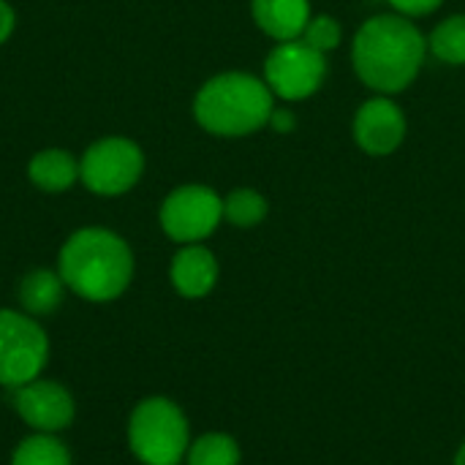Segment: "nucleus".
Segmentation results:
<instances>
[{
    "label": "nucleus",
    "mask_w": 465,
    "mask_h": 465,
    "mask_svg": "<svg viewBox=\"0 0 465 465\" xmlns=\"http://www.w3.org/2000/svg\"><path fill=\"white\" fill-rule=\"evenodd\" d=\"M428 38L401 14L371 16L351 41L354 74L379 95L403 93L422 71Z\"/></svg>",
    "instance_id": "nucleus-1"
},
{
    "label": "nucleus",
    "mask_w": 465,
    "mask_h": 465,
    "mask_svg": "<svg viewBox=\"0 0 465 465\" xmlns=\"http://www.w3.org/2000/svg\"><path fill=\"white\" fill-rule=\"evenodd\" d=\"M57 272L65 289L87 302H112L134 281V251L112 229H76L57 253Z\"/></svg>",
    "instance_id": "nucleus-2"
},
{
    "label": "nucleus",
    "mask_w": 465,
    "mask_h": 465,
    "mask_svg": "<svg viewBox=\"0 0 465 465\" xmlns=\"http://www.w3.org/2000/svg\"><path fill=\"white\" fill-rule=\"evenodd\" d=\"M275 95L264 79L245 71H226L207 79L193 98L196 123L223 139L251 136L270 125Z\"/></svg>",
    "instance_id": "nucleus-3"
},
{
    "label": "nucleus",
    "mask_w": 465,
    "mask_h": 465,
    "mask_svg": "<svg viewBox=\"0 0 465 465\" xmlns=\"http://www.w3.org/2000/svg\"><path fill=\"white\" fill-rule=\"evenodd\" d=\"M128 447L142 465H180L191 447L188 417L169 398H144L128 417Z\"/></svg>",
    "instance_id": "nucleus-4"
},
{
    "label": "nucleus",
    "mask_w": 465,
    "mask_h": 465,
    "mask_svg": "<svg viewBox=\"0 0 465 465\" xmlns=\"http://www.w3.org/2000/svg\"><path fill=\"white\" fill-rule=\"evenodd\" d=\"M144 174V153L128 136H104L79 158V180L95 196H123Z\"/></svg>",
    "instance_id": "nucleus-5"
},
{
    "label": "nucleus",
    "mask_w": 465,
    "mask_h": 465,
    "mask_svg": "<svg viewBox=\"0 0 465 465\" xmlns=\"http://www.w3.org/2000/svg\"><path fill=\"white\" fill-rule=\"evenodd\" d=\"M49 360V338L35 316L0 308V384L16 390L41 376Z\"/></svg>",
    "instance_id": "nucleus-6"
},
{
    "label": "nucleus",
    "mask_w": 465,
    "mask_h": 465,
    "mask_svg": "<svg viewBox=\"0 0 465 465\" xmlns=\"http://www.w3.org/2000/svg\"><path fill=\"white\" fill-rule=\"evenodd\" d=\"M327 79V54L302 38L278 44L264 60V82L275 98L305 101Z\"/></svg>",
    "instance_id": "nucleus-7"
},
{
    "label": "nucleus",
    "mask_w": 465,
    "mask_h": 465,
    "mask_svg": "<svg viewBox=\"0 0 465 465\" xmlns=\"http://www.w3.org/2000/svg\"><path fill=\"white\" fill-rule=\"evenodd\" d=\"M158 221L169 240L193 245L207 240L221 226L223 199L210 185H180L163 199Z\"/></svg>",
    "instance_id": "nucleus-8"
},
{
    "label": "nucleus",
    "mask_w": 465,
    "mask_h": 465,
    "mask_svg": "<svg viewBox=\"0 0 465 465\" xmlns=\"http://www.w3.org/2000/svg\"><path fill=\"white\" fill-rule=\"evenodd\" d=\"M14 392V411L19 414V420L33 430V433H52L57 436L60 430L71 428L74 417H76V406L71 392L52 381V379H33Z\"/></svg>",
    "instance_id": "nucleus-9"
},
{
    "label": "nucleus",
    "mask_w": 465,
    "mask_h": 465,
    "mask_svg": "<svg viewBox=\"0 0 465 465\" xmlns=\"http://www.w3.org/2000/svg\"><path fill=\"white\" fill-rule=\"evenodd\" d=\"M406 131V114L390 95H376L365 101L354 114V142L376 158L392 155L403 144Z\"/></svg>",
    "instance_id": "nucleus-10"
},
{
    "label": "nucleus",
    "mask_w": 465,
    "mask_h": 465,
    "mask_svg": "<svg viewBox=\"0 0 465 465\" xmlns=\"http://www.w3.org/2000/svg\"><path fill=\"white\" fill-rule=\"evenodd\" d=\"M169 281L174 292L185 300H202L207 297L218 283V259L210 248L202 242L183 245L169 267Z\"/></svg>",
    "instance_id": "nucleus-11"
},
{
    "label": "nucleus",
    "mask_w": 465,
    "mask_h": 465,
    "mask_svg": "<svg viewBox=\"0 0 465 465\" xmlns=\"http://www.w3.org/2000/svg\"><path fill=\"white\" fill-rule=\"evenodd\" d=\"M251 14L259 30L278 44L302 38V30L313 16L311 0H251Z\"/></svg>",
    "instance_id": "nucleus-12"
},
{
    "label": "nucleus",
    "mask_w": 465,
    "mask_h": 465,
    "mask_svg": "<svg viewBox=\"0 0 465 465\" xmlns=\"http://www.w3.org/2000/svg\"><path fill=\"white\" fill-rule=\"evenodd\" d=\"M27 177L44 193H63L79 180V158L63 147L38 150L27 163Z\"/></svg>",
    "instance_id": "nucleus-13"
},
{
    "label": "nucleus",
    "mask_w": 465,
    "mask_h": 465,
    "mask_svg": "<svg viewBox=\"0 0 465 465\" xmlns=\"http://www.w3.org/2000/svg\"><path fill=\"white\" fill-rule=\"evenodd\" d=\"M65 292L68 289L57 270H30L19 281V305L30 316H49L60 308Z\"/></svg>",
    "instance_id": "nucleus-14"
},
{
    "label": "nucleus",
    "mask_w": 465,
    "mask_h": 465,
    "mask_svg": "<svg viewBox=\"0 0 465 465\" xmlns=\"http://www.w3.org/2000/svg\"><path fill=\"white\" fill-rule=\"evenodd\" d=\"M11 465H71L68 447L52 433H33L16 444Z\"/></svg>",
    "instance_id": "nucleus-15"
},
{
    "label": "nucleus",
    "mask_w": 465,
    "mask_h": 465,
    "mask_svg": "<svg viewBox=\"0 0 465 465\" xmlns=\"http://www.w3.org/2000/svg\"><path fill=\"white\" fill-rule=\"evenodd\" d=\"M267 199L256 188H234L223 199V221L237 229H253L267 218Z\"/></svg>",
    "instance_id": "nucleus-16"
},
{
    "label": "nucleus",
    "mask_w": 465,
    "mask_h": 465,
    "mask_svg": "<svg viewBox=\"0 0 465 465\" xmlns=\"http://www.w3.org/2000/svg\"><path fill=\"white\" fill-rule=\"evenodd\" d=\"M240 444L226 433H204L191 441L185 465H240Z\"/></svg>",
    "instance_id": "nucleus-17"
},
{
    "label": "nucleus",
    "mask_w": 465,
    "mask_h": 465,
    "mask_svg": "<svg viewBox=\"0 0 465 465\" xmlns=\"http://www.w3.org/2000/svg\"><path fill=\"white\" fill-rule=\"evenodd\" d=\"M428 49L450 65H465V14L447 16L436 25L428 38Z\"/></svg>",
    "instance_id": "nucleus-18"
},
{
    "label": "nucleus",
    "mask_w": 465,
    "mask_h": 465,
    "mask_svg": "<svg viewBox=\"0 0 465 465\" xmlns=\"http://www.w3.org/2000/svg\"><path fill=\"white\" fill-rule=\"evenodd\" d=\"M341 38H343L341 22L335 16H330V14H313L311 22L302 30V41L311 44L313 49L324 52V54L332 52L341 44Z\"/></svg>",
    "instance_id": "nucleus-19"
},
{
    "label": "nucleus",
    "mask_w": 465,
    "mask_h": 465,
    "mask_svg": "<svg viewBox=\"0 0 465 465\" xmlns=\"http://www.w3.org/2000/svg\"><path fill=\"white\" fill-rule=\"evenodd\" d=\"M444 0H390V5L395 8V14L401 16H428L433 14Z\"/></svg>",
    "instance_id": "nucleus-20"
},
{
    "label": "nucleus",
    "mask_w": 465,
    "mask_h": 465,
    "mask_svg": "<svg viewBox=\"0 0 465 465\" xmlns=\"http://www.w3.org/2000/svg\"><path fill=\"white\" fill-rule=\"evenodd\" d=\"M270 125H272V131H278V134H292V131L297 128V114H294L292 109H272Z\"/></svg>",
    "instance_id": "nucleus-21"
},
{
    "label": "nucleus",
    "mask_w": 465,
    "mask_h": 465,
    "mask_svg": "<svg viewBox=\"0 0 465 465\" xmlns=\"http://www.w3.org/2000/svg\"><path fill=\"white\" fill-rule=\"evenodd\" d=\"M14 27H16V14L8 5V0H0V44H5L11 38Z\"/></svg>",
    "instance_id": "nucleus-22"
},
{
    "label": "nucleus",
    "mask_w": 465,
    "mask_h": 465,
    "mask_svg": "<svg viewBox=\"0 0 465 465\" xmlns=\"http://www.w3.org/2000/svg\"><path fill=\"white\" fill-rule=\"evenodd\" d=\"M455 465H465V444L458 450V455H455Z\"/></svg>",
    "instance_id": "nucleus-23"
}]
</instances>
